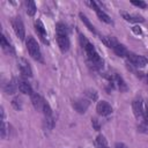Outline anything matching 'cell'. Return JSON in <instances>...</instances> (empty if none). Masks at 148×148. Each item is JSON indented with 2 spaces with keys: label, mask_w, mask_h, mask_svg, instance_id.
I'll use <instances>...</instances> for the list:
<instances>
[{
  "label": "cell",
  "mask_w": 148,
  "mask_h": 148,
  "mask_svg": "<svg viewBox=\"0 0 148 148\" xmlns=\"http://www.w3.org/2000/svg\"><path fill=\"white\" fill-rule=\"evenodd\" d=\"M132 109H133V112H134V114H135V117L138 119L142 118L145 116V109H143V103H142L141 98H136V99L133 101Z\"/></svg>",
  "instance_id": "9c48e42d"
},
{
  "label": "cell",
  "mask_w": 148,
  "mask_h": 148,
  "mask_svg": "<svg viewBox=\"0 0 148 148\" xmlns=\"http://www.w3.org/2000/svg\"><path fill=\"white\" fill-rule=\"evenodd\" d=\"M131 3L134 5V6H136V7H139V8H146L147 7V3L145 1H135V0H132Z\"/></svg>",
  "instance_id": "4316f807"
},
{
  "label": "cell",
  "mask_w": 148,
  "mask_h": 148,
  "mask_svg": "<svg viewBox=\"0 0 148 148\" xmlns=\"http://www.w3.org/2000/svg\"><path fill=\"white\" fill-rule=\"evenodd\" d=\"M113 51L116 52V54L117 56H119V57H126L127 56V53H128V51H127V49L123 45V44H120V43H118V42H116L114 44H113Z\"/></svg>",
  "instance_id": "2e32d148"
},
{
  "label": "cell",
  "mask_w": 148,
  "mask_h": 148,
  "mask_svg": "<svg viewBox=\"0 0 148 148\" xmlns=\"http://www.w3.org/2000/svg\"><path fill=\"white\" fill-rule=\"evenodd\" d=\"M17 67H18V71L21 72V74L23 76H25V77H31L32 76V69L30 67V64L24 58H20L17 60Z\"/></svg>",
  "instance_id": "8992f818"
},
{
  "label": "cell",
  "mask_w": 148,
  "mask_h": 148,
  "mask_svg": "<svg viewBox=\"0 0 148 148\" xmlns=\"http://www.w3.org/2000/svg\"><path fill=\"white\" fill-rule=\"evenodd\" d=\"M12 27H13V30L15 32V35L21 39L23 40L24 37H25V29H24V24L22 22V20L20 17H14L12 18Z\"/></svg>",
  "instance_id": "5b68a950"
},
{
  "label": "cell",
  "mask_w": 148,
  "mask_h": 148,
  "mask_svg": "<svg viewBox=\"0 0 148 148\" xmlns=\"http://www.w3.org/2000/svg\"><path fill=\"white\" fill-rule=\"evenodd\" d=\"M121 16L125 21L127 22H131V23H139V22H143L145 20L141 17V16H134V15H130L128 13H125V12H121Z\"/></svg>",
  "instance_id": "ac0fdd59"
},
{
  "label": "cell",
  "mask_w": 148,
  "mask_h": 148,
  "mask_svg": "<svg viewBox=\"0 0 148 148\" xmlns=\"http://www.w3.org/2000/svg\"><path fill=\"white\" fill-rule=\"evenodd\" d=\"M84 95H86V98H87L88 101H96L97 97H98L97 91H96V90H92V89L87 90V91L84 92Z\"/></svg>",
  "instance_id": "7402d4cb"
},
{
  "label": "cell",
  "mask_w": 148,
  "mask_h": 148,
  "mask_svg": "<svg viewBox=\"0 0 148 148\" xmlns=\"http://www.w3.org/2000/svg\"><path fill=\"white\" fill-rule=\"evenodd\" d=\"M133 31H135L136 34H141V29H140V28L138 29V27H134V28H133Z\"/></svg>",
  "instance_id": "f546056e"
},
{
  "label": "cell",
  "mask_w": 148,
  "mask_h": 148,
  "mask_svg": "<svg viewBox=\"0 0 148 148\" xmlns=\"http://www.w3.org/2000/svg\"><path fill=\"white\" fill-rule=\"evenodd\" d=\"M44 123H45V126H46L49 130H52V128L54 127V124H56V121H54V119H53L52 116H51V117H45Z\"/></svg>",
  "instance_id": "cb8c5ba5"
},
{
  "label": "cell",
  "mask_w": 148,
  "mask_h": 148,
  "mask_svg": "<svg viewBox=\"0 0 148 148\" xmlns=\"http://www.w3.org/2000/svg\"><path fill=\"white\" fill-rule=\"evenodd\" d=\"M110 84L113 88L119 89L120 91H125L127 89V86L125 83V81L123 80V77L118 74H113L112 76H110Z\"/></svg>",
  "instance_id": "52a82bcc"
},
{
  "label": "cell",
  "mask_w": 148,
  "mask_h": 148,
  "mask_svg": "<svg viewBox=\"0 0 148 148\" xmlns=\"http://www.w3.org/2000/svg\"><path fill=\"white\" fill-rule=\"evenodd\" d=\"M17 87H18V90H20L22 94H24V95H30V96H31V95L34 94L30 83L27 82L25 80H18V81H17Z\"/></svg>",
  "instance_id": "4fadbf2b"
},
{
  "label": "cell",
  "mask_w": 148,
  "mask_h": 148,
  "mask_svg": "<svg viewBox=\"0 0 148 148\" xmlns=\"http://www.w3.org/2000/svg\"><path fill=\"white\" fill-rule=\"evenodd\" d=\"M114 148H126V146L123 145V143H117V145L114 146Z\"/></svg>",
  "instance_id": "f1b7e54d"
},
{
  "label": "cell",
  "mask_w": 148,
  "mask_h": 148,
  "mask_svg": "<svg viewBox=\"0 0 148 148\" xmlns=\"http://www.w3.org/2000/svg\"><path fill=\"white\" fill-rule=\"evenodd\" d=\"M145 118L148 119V105H147V108L145 109Z\"/></svg>",
  "instance_id": "4dcf8cb0"
},
{
  "label": "cell",
  "mask_w": 148,
  "mask_h": 148,
  "mask_svg": "<svg viewBox=\"0 0 148 148\" xmlns=\"http://www.w3.org/2000/svg\"><path fill=\"white\" fill-rule=\"evenodd\" d=\"M3 89H5V91H6L8 95H13V94H15L16 90L18 89V87H17V81L12 80V81L7 82V83L3 86Z\"/></svg>",
  "instance_id": "9a60e30c"
},
{
  "label": "cell",
  "mask_w": 148,
  "mask_h": 148,
  "mask_svg": "<svg viewBox=\"0 0 148 148\" xmlns=\"http://www.w3.org/2000/svg\"><path fill=\"white\" fill-rule=\"evenodd\" d=\"M89 103H90V101H88L87 98H80V99H76V101L73 102V108H74L77 112L83 113V112H86V110L88 109Z\"/></svg>",
  "instance_id": "8fae6325"
},
{
  "label": "cell",
  "mask_w": 148,
  "mask_h": 148,
  "mask_svg": "<svg viewBox=\"0 0 148 148\" xmlns=\"http://www.w3.org/2000/svg\"><path fill=\"white\" fill-rule=\"evenodd\" d=\"M36 3L34 1H25V10L28 15L34 16L36 14Z\"/></svg>",
  "instance_id": "ffe728a7"
},
{
  "label": "cell",
  "mask_w": 148,
  "mask_h": 148,
  "mask_svg": "<svg viewBox=\"0 0 148 148\" xmlns=\"http://www.w3.org/2000/svg\"><path fill=\"white\" fill-rule=\"evenodd\" d=\"M96 111L99 116H109L112 113V106L106 101H101L96 105Z\"/></svg>",
  "instance_id": "ba28073f"
},
{
  "label": "cell",
  "mask_w": 148,
  "mask_h": 148,
  "mask_svg": "<svg viewBox=\"0 0 148 148\" xmlns=\"http://www.w3.org/2000/svg\"><path fill=\"white\" fill-rule=\"evenodd\" d=\"M43 113H44L45 117H51V116H52V110H51V108H50V105H49L47 102H44V105H43Z\"/></svg>",
  "instance_id": "d4e9b609"
},
{
  "label": "cell",
  "mask_w": 148,
  "mask_h": 148,
  "mask_svg": "<svg viewBox=\"0 0 148 148\" xmlns=\"http://www.w3.org/2000/svg\"><path fill=\"white\" fill-rule=\"evenodd\" d=\"M80 43H81V47H82L84 54L87 56L89 65L94 69H101L103 67V60L99 57V54L96 51V49L94 47V45L83 35H80Z\"/></svg>",
  "instance_id": "6da1fadb"
},
{
  "label": "cell",
  "mask_w": 148,
  "mask_h": 148,
  "mask_svg": "<svg viewBox=\"0 0 148 148\" xmlns=\"http://www.w3.org/2000/svg\"><path fill=\"white\" fill-rule=\"evenodd\" d=\"M79 15H80V18H81V21H82V22H83V23L86 24V27L88 28V30H89V31H91L92 34H96V30H95L94 25H92V24L90 23V21L88 20V17H87V16H86V15H84L83 13H80Z\"/></svg>",
  "instance_id": "44dd1931"
},
{
  "label": "cell",
  "mask_w": 148,
  "mask_h": 148,
  "mask_svg": "<svg viewBox=\"0 0 148 148\" xmlns=\"http://www.w3.org/2000/svg\"><path fill=\"white\" fill-rule=\"evenodd\" d=\"M12 105H13V108H14L15 110H17V111L22 110V99H21L20 97H15V98L12 101Z\"/></svg>",
  "instance_id": "603a6c76"
},
{
  "label": "cell",
  "mask_w": 148,
  "mask_h": 148,
  "mask_svg": "<svg viewBox=\"0 0 148 148\" xmlns=\"http://www.w3.org/2000/svg\"><path fill=\"white\" fill-rule=\"evenodd\" d=\"M126 58L128 59V61H130L133 66H135V67H138V68H142V67H145V66L147 65V59H146L143 56L136 54V53H134V52H130V51H128Z\"/></svg>",
  "instance_id": "277c9868"
},
{
  "label": "cell",
  "mask_w": 148,
  "mask_h": 148,
  "mask_svg": "<svg viewBox=\"0 0 148 148\" xmlns=\"http://www.w3.org/2000/svg\"><path fill=\"white\" fill-rule=\"evenodd\" d=\"M1 47L2 50L8 53V54H14L15 53V50H14V46L12 45V43L9 40H7L6 36L5 35H1Z\"/></svg>",
  "instance_id": "5bb4252c"
},
{
  "label": "cell",
  "mask_w": 148,
  "mask_h": 148,
  "mask_svg": "<svg viewBox=\"0 0 148 148\" xmlns=\"http://www.w3.org/2000/svg\"><path fill=\"white\" fill-rule=\"evenodd\" d=\"M95 145H96L97 148H110V147H109V143H108V141H106V139H105V136H104V135H101V134L96 138Z\"/></svg>",
  "instance_id": "d6986e66"
},
{
  "label": "cell",
  "mask_w": 148,
  "mask_h": 148,
  "mask_svg": "<svg viewBox=\"0 0 148 148\" xmlns=\"http://www.w3.org/2000/svg\"><path fill=\"white\" fill-rule=\"evenodd\" d=\"M57 32V43L61 52H67L69 49V38H68V30L65 23L58 22L56 25Z\"/></svg>",
  "instance_id": "7a4b0ae2"
},
{
  "label": "cell",
  "mask_w": 148,
  "mask_h": 148,
  "mask_svg": "<svg viewBox=\"0 0 148 148\" xmlns=\"http://www.w3.org/2000/svg\"><path fill=\"white\" fill-rule=\"evenodd\" d=\"M44 102H45V101L43 99V97H42L39 94L34 92V94L31 95V103H32L34 108H35L37 111H43Z\"/></svg>",
  "instance_id": "7c38bea8"
},
{
  "label": "cell",
  "mask_w": 148,
  "mask_h": 148,
  "mask_svg": "<svg viewBox=\"0 0 148 148\" xmlns=\"http://www.w3.org/2000/svg\"><path fill=\"white\" fill-rule=\"evenodd\" d=\"M95 12H96V15H97V17L101 20V21H103V22H105V23H108V24H110V23H112V20H111V17L104 12V10H102L99 7H97L96 9H95Z\"/></svg>",
  "instance_id": "e0dca14e"
},
{
  "label": "cell",
  "mask_w": 148,
  "mask_h": 148,
  "mask_svg": "<svg viewBox=\"0 0 148 148\" xmlns=\"http://www.w3.org/2000/svg\"><path fill=\"white\" fill-rule=\"evenodd\" d=\"M147 82H148V76H147Z\"/></svg>",
  "instance_id": "1f68e13d"
},
{
  "label": "cell",
  "mask_w": 148,
  "mask_h": 148,
  "mask_svg": "<svg viewBox=\"0 0 148 148\" xmlns=\"http://www.w3.org/2000/svg\"><path fill=\"white\" fill-rule=\"evenodd\" d=\"M7 128H8V125L6 124L5 118H2V124H1V138L2 139H5L6 135H7V131H8Z\"/></svg>",
  "instance_id": "484cf974"
},
{
  "label": "cell",
  "mask_w": 148,
  "mask_h": 148,
  "mask_svg": "<svg viewBox=\"0 0 148 148\" xmlns=\"http://www.w3.org/2000/svg\"><path fill=\"white\" fill-rule=\"evenodd\" d=\"M25 45H27V50H28L29 54L31 56V58L37 60V61H42V52H40L39 45H38L37 40L32 36H28L27 37Z\"/></svg>",
  "instance_id": "3957f363"
},
{
  "label": "cell",
  "mask_w": 148,
  "mask_h": 148,
  "mask_svg": "<svg viewBox=\"0 0 148 148\" xmlns=\"http://www.w3.org/2000/svg\"><path fill=\"white\" fill-rule=\"evenodd\" d=\"M92 125L96 130H99V124L97 123V119H92Z\"/></svg>",
  "instance_id": "83f0119b"
},
{
  "label": "cell",
  "mask_w": 148,
  "mask_h": 148,
  "mask_svg": "<svg viewBox=\"0 0 148 148\" xmlns=\"http://www.w3.org/2000/svg\"><path fill=\"white\" fill-rule=\"evenodd\" d=\"M35 30H36L37 35L40 37V39L46 44L47 43V38H46L47 34H46V29H45V27H44V24H43V22L40 20H37L35 22Z\"/></svg>",
  "instance_id": "30bf717a"
}]
</instances>
